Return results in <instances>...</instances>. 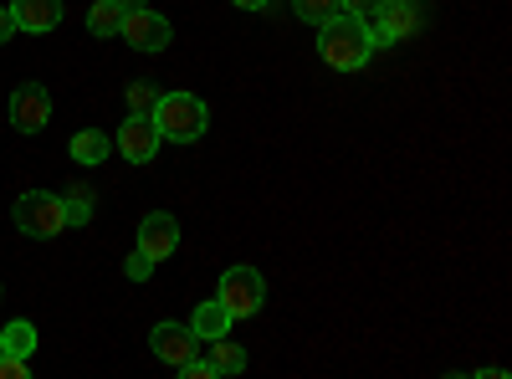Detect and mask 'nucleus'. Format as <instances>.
I'll return each mask as SVG.
<instances>
[{"label":"nucleus","instance_id":"a211bd4d","mask_svg":"<svg viewBox=\"0 0 512 379\" xmlns=\"http://www.w3.org/2000/svg\"><path fill=\"white\" fill-rule=\"evenodd\" d=\"M292 11L303 16V21H313V26H328L333 16H344V6H338V0H292Z\"/></svg>","mask_w":512,"mask_h":379},{"label":"nucleus","instance_id":"dca6fc26","mask_svg":"<svg viewBox=\"0 0 512 379\" xmlns=\"http://www.w3.org/2000/svg\"><path fill=\"white\" fill-rule=\"evenodd\" d=\"M205 364L216 369L221 379H226V374H241V369H246V349H241V344H226V339H216V344H210V354H205Z\"/></svg>","mask_w":512,"mask_h":379},{"label":"nucleus","instance_id":"9d476101","mask_svg":"<svg viewBox=\"0 0 512 379\" xmlns=\"http://www.w3.org/2000/svg\"><path fill=\"white\" fill-rule=\"evenodd\" d=\"M175 246H180V221L169 216V210H154V216L139 221V251L149 262H164Z\"/></svg>","mask_w":512,"mask_h":379},{"label":"nucleus","instance_id":"7ed1b4c3","mask_svg":"<svg viewBox=\"0 0 512 379\" xmlns=\"http://www.w3.org/2000/svg\"><path fill=\"white\" fill-rule=\"evenodd\" d=\"M11 216H16V231H26V236H36V241H52V236L67 231L62 195H52V190H26V195L16 200Z\"/></svg>","mask_w":512,"mask_h":379},{"label":"nucleus","instance_id":"5701e85b","mask_svg":"<svg viewBox=\"0 0 512 379\" xmlns=\"http://www.w3.org/2000/svg\"><path fill=\"white\" fill-rule=\"evenodd\" d=\"M180 379H221V374L210 369L205 359H190V364H180Z\"/></svg>","mask_w":512,"mask_h":379},{"label":"nucleus","instance_id":"0eeeda50","mask_svg":"<svg viewBox=\"0 0 512 379\" xmlns=\"http://www.w3.org/2000/svg\"><path fill=\"white\" fill-rule=\"evenodd\" d=\"M11 123L21 134H41L52 123V93L41 88V82H21L11 93Z\"/></svg>","mask_w":512,"mask_h":379},{"label":"nucleus","instance_id":"4be33fe9","mask_svg":"<svg viewBox=\"0 0 512 379\" xmlns=\"http://www.w3.org/2000/svg\"><path fill=\"white\" fill-rule=\"evenodd\" d=\"M0 379H31V364H26V359H11V354H0Z\"/></svg>","mask_w":512,"mask_h":379},{"label":"nucleus","instance_id":"6ab92c4d","mask_svg":"<svg viewBox=\"0 0 512 379\" xmlns=\"http://www.w3.org/2000/svg\"><path fill=\"white\" fill-rule=\"evenodd\" d=\"M154 103H159V93L149 88V82H134V88H128V108L134 113H154Z\"/></svg>","mask_w":512,"mask_h":379},{"label":"nucleus","instance_id":"aec40b11","mask_svg":"<svg viewBox=\"0 0 512 379\" xmlns=\"http://www.w3.org/2000/svg\"><path fill=\"white\" fill-rule=\"evenodd\" d=\"M338 6H344V16H359V21H369L379 6H390V0H338Z\"/></svg>","mask_w":512,"mask_h":379},{"label":"nucleus","instance_id":"f257e3e1","mask_svg":"<svg viewBox=\"0 0 512 379\" xmlns=\"http://www.w3.org/2000/svg\"><path fill=\"white\" fill-rule=\"evenodd\" d=\"M318 52L333 72H359L374 52V41H369V26L359 16H333L323 31H318Z\"/></svg>","mask_w":512,"mask_h":379},{"label":"nucleus","instance_id":"393cba45","mask_svg":"<svg viewBox=\"0 0 512 379\" xmlns=\"http://www.w3.org/2000/svg\"><path fill=\"white\" fill-rule=\"evenodd\" d=\"M231 6H236V11H267L272 0H231Z\"/></svg>","mask_w":512,"mask_h":379},{"label":"nucleus","instance_id":"412c9836","mask_svg":"<svg viewBox=\"0 0 512 379\" xmlns=\"http://www.w3.org/2000/svg\"><path fill=\"white\" fill-rule=\"evenodd\" d=\"M123 272H128V277H134V282H149V277H154V262L144 257V251H134V257H128V262H123Z\"/></svg>","mask_w":512,"mask_h":379},{"label":"nucleus","instance_id":"f8f14e48","mask_svg":"<svg viewBox=\"0 0 512 379\" xmlns=\"http://www.w3.org/2000/svg\"><path fill=\"white\" fill-rule=\"evenodd\" d=\"M231 323H236V318H231V313H226L216 298H210V303H200V308H195L190 333H195L200 344H216V339H226V333H231Z\"/></svg>","mask_w":512,"mask_h":379},{"label":"nucleus","instance_id":"423d86ee","mask_svg":"<svg viewBox=\"0 0 512 379\" xmlns=\"http://www.w3.org/2000/svg\"><path fill=\"white\" fill-rule=\"evenodd\" d=\"M118 36L128 41L134 52H164L169 41H175V26H169L159 11H134V16H123V26H118Z\"/></svg>","mask_w":512,"mask_h":379},{"label":"nucleus","instance_id":"20e7f679","mask_svg":"<svg viewBox=\"0 0 512 379\" xmlns=\"http://www.w3.org/2000/svg\"><path fill=\"white\" fill-rule=\"evenodd\" d=\"M216 303L231 313V318H256L267 303V282L256 267H231L221 272V287H216Z\"/></svg>","mask_w":512,"mask_h":379},{"label":"nucleus","instance_id":"cd10ccee","mask_svg":"<svg viewBox=\"0 0 512 379\" xmlns=\"http://www.w3.org/2000/svg\"><path fill=\"white\" fill-rule=\"evenodd\" d=\"M441 379H472V374H441Z\"/></svg>","mask_w":512,"mask_h":379},{"label":"nucleus","instance_id":"1a4fd4ad","mask_svg":"<svg viewBox=\"0 0 512 379\" xmlns=\"http://www.w3.org/2000/svg\"><path fill=\"white\" fill-rule=\"evenodd\" d=\"M159 129H154V118L149 113H128L123 118V129H118V149H123V159L128 164H149L154 154H159Z\"/></svg>","mask_w":512,"mask_h":379},{"label":"nucleus","instance_id":"2eb2a0df","mask_svg":"<svg viewBox=\"0 0 512 379\" xmlns=\"http://www.w3.org/2000/svg\"><path fill=\"white\" fill-rule=\"evenodd\" d=\"M31 349H36V328H31L26 318L6 323V333H0V354H11V359H26Z\"/></svg>","mask_w":512,"mask_h":379},{"label":"nucleus","instance_id":"6e6552de","mask_svg":"<svg viewBox=\"0 0 512 379\" xmlns=\"http://www.w3.org/2000/svg\"><path fill=\"white\" fill-rule=\"evenodd\" d=\"M149 349L164 359V364H190V359H200V339L190 333V323H154V333H149Z\"/></svg>","mask_w":512,"mask_h":379},{"label":"nucleus","instance_id":"39448f33","mask_svg":"<svg viewBox=\"0 0 512 379\" xmlns=\"http://www.w3.org/2000/svg\"><path fill=\"white\" fill-rule=\"evenodd\" d=\"M364 26H369L374 47H395V41L420 31V6H415V0H390V6H379Z\"/></svg>","mask_w":512,"mask_h":379},{"label":"nucleus","instance_id":"f03ea898","mask_svg":"<svg viewBox=\"0 0 512 379\" xmlns=\"http://www.w3.org/2000/svg\"><path fill=\"white\" fill-rule=\"evenodd\" d=\"M149 118H154L159 139H175V144H195L205 134V123H210V113L195 93H159Z\"/></svg>","mask_w":512,"mask_h":379},{"label":"nucleus","instance_id":"bb28decb","mask_svg":"<svg viewBox=\"0 0 512 379\" xmlns=\"http://www.w3.org/2000/svg\"><path fill=\"white\" fill-rule=\"evenodd\" d=\"M472 379H507V369H477Z\"/></svg>","mask_w":512,"mask_h":379},{"label":"nucleus","instance_id":"a878e982","mask_svg":"<svg viewBox=\"0 0 512 379\" xmlns=\"http://www.w3.org/2000/svg\"><path fill=\"white\" fill-rule=\"evenodd\" d=\"M144 6H149V0H118V11H123V16H134V11H144Z\"/></svg>","mask_w":512,"mask_h":379},{"label":"nucleus","instance_id":"9b49d317","mask_svg":"<svg viewBox=\"0 0 512 379\" xmlns=\"http://www.w3.org/2000/svg\"><path fill=\"white\" fill-rule=\"evenodd\" d=\"M11 16H16V31L47 36L62 26V0H11Z\"/></svg>","mask_w":512,"mask_h":379},{"label":"nucleus","instance_id":"4468645a","mask_svg":"<svg viewBox=\"0 0 512 379\" xmlns=\"http://www.w3.org/2000/svg\"><path fill=\"white\" fill-rule=\"evenodd\" d=\"M62 210H67V226H88V221H93V210H98V195H93V185H67V195H62Z\"/></svg>","mask_w":512,"mask_h":379},{"label":"nucleus","instance_id":"b1692460","mask_svg":"<svg viewBox=\"0 0 512 379\" xmlns=\"http://www.w3.org/2000/svg\"><path fill=\"white\" fill-rule=\"evenodd\" d=\"M16 36V16H11V6H0V47Z\"/></svg>","mask_w":512,"mask_h":379},{"label":"nucleus","instance_id":"f3484780","mask_svg":"<svg viewBox=\"0 0 512 379\" xmlns=\"http://www.w3.org/2000/svg\"><path fill=\"white\" fill-rule=\"evenodd\" d=\"M118 26H123L118 0H98V6L88 11V31H93V36H118Z\"/></svg>","mask_w":512,"mask_h":379},{"label":"nucleus","instance_id":"ddd939ff","mask_svg":"<svg viewBox=\"0 0 512 379\" xmlns=\"http://www.w3.org/2000/svg\"><path fill=\"white\" fill-rule=\"evenodd\" d=\"M67 149H72V159H77V164H103V159L113 154V139H108L103 129H82V134H72V144H67Z\"/></svg>","mask_w":512,"mask_h":379}]
</instances>
